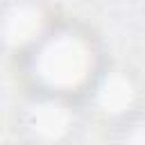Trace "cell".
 I'll list each match as a JSON object with an SVG mask.
<instances>
[{
    "mask_svg": "<svg viewBox=\"0 0 145 145\" xmlns=\"http://www.w3.org/2000/svg\"><path fill=\"white\" fill-rule=\"evenodd\" d=\"M70 127V113L68 106H63L57 100H45L32 106L29 111V129L45 140L61 138Z\"/></svg>",
    "mask_w": 145,
    "mask_h": 145,
    "instance_id": "obj_2",
    "label": "cell"
},
{
    "mask_svg": "<svg viewBox=\"0 0 145 145\" xmlns=\"http://www.w3.org/2000/svg\"><path fill=\"white\" fill-rule=\"evenodd\" d=\"M125 145H145V122L136 125V127H134V129L127 134Z\"/></svg>",
    "mask_w": 145,
    "mask_h": 145,
    "instance_id": "obj_5",
    "label": "cell"
},
{
    "mask_svg": "<svg viewBox=\"0 0 145 145\" xmlns=\"http://www.w3.org/2000/svg\"><path fill=\"white\" fill-rule=\"evenodd\" d=\"M41 32V16L29 5H16L5 16V39L11 43H27Z\"/></svg>",
    "mask_w": 145,
    "mask_h": 145,
    "instance_id": "obj_3",
    "label": "cell"
},
{
    "mask_svg": "<svg viewBox=\"0 0 145 145\" xmlns=\"http://www.w3.org/2000/svg\"><path fill=\"white\" fill-rule=\"evenodd\" d=\"M91 70V54L82 39L75 34H57L43 43L36 72L41 79L54 88H70L86 79Z\"/></svg>",
    "mask_w": 145,
    "mask_h": 145,
    "instance_id": "obj_1",
    "label": "cell"
},
{
    "mask_svg": "<svg viewBox=\"0 0 145 145\" xmlns=\"http://www.w3.org/2000/svg\"><path fill=\"white\" fill-rule=\"evenodd\" d=\"M97 100H100L102 109H106V111H122L131 100V86L125 77L111 75L100 84Z\"/></svg>",
    "mask_w": 145,
    "mask_h": 145,
    "instance_id": "obj_4",
    "label": "cell"
}]
</instances>
